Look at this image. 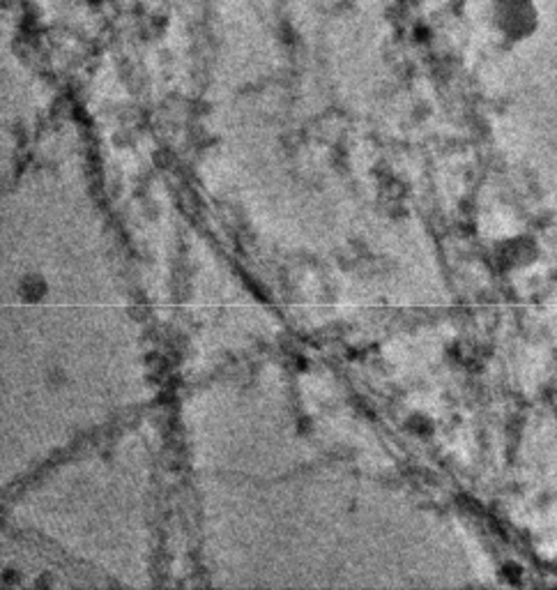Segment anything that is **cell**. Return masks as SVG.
<instances>
[{
	"label": "cell",
	"mask_w": 557,
	"mask_h": 590,
	"mask_svg": "<svg viewBox=\"0 0 557 590\" xmlns=\"http://www.w3.org/2000/svg\"><path fill=\"white\" fill-rule=\"evenodd\" d=\"M44 291H47V284H44L42 279H36V277H30V279L23 284V293H28V298H30V301H38Z\"/></svg>",
	"instance_id": "obj_1"
}]
</instances>
